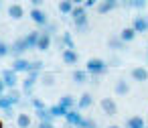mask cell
<instances>
[{"mask_svg": "<svg viewBox=\"0 0 148 128\" xmlns=\"http://www.w3.org/2000/svg\"><path fill=\"white\" fill-rule=\"evenodd\" d=\"M39 128H57L53 122H39Z\"/></svg>", "mask_w": 148, "mask_h": 128, "instance_id": "39", "label": "cell"}, {"mask_svg": "<svg viewBox=\"0 0 148 128\" xmlns=\"http://www.w3.org/2000/svg\"><path fill=\"white\" fill-rule=\"evenodd\" d=\"M8 55H10V45H6V43L0 41V59H2V57H8Z\"/></svg>", "mask_w": 148, "mask_h": 128, "instance_id": "35", "label": "cell"}, {"mask_svg": "<svg viewBox=\"0 0 148 128\" xmlns=\"http://www.w3.org/2000/svg\"><path fill=\"white\" fill-rule=\"evenodd\" d=\"M71 2H73V4L77 6V4H83V2H85V0H71Z\"/></svg>", "mask_w": 148, "mask_h": 128, "instance_id": "41", "label": "cell"}, {"mask_svg": "<svg viewBox=\"0 0 148 128\" xmlns=\"http://www.w3.org/2000/svg\"><path fill=\"white\" fill-rule=\"evenodd\" d=\"M118 4H120V0H99L97 6H95V10L99 14H106V12H112Z\"/></svg>", "mask_w": 148, "mask_h": 128, "instance_id": "8", "label": "cell"}, {"mask_svg": "<svg viewBox=\"0 0 148 128\" xmlns=\"http://www.w3.org/2000/svg\"><path fill=\"white\" fill-rule=\"evenodd\" d=\"M51 43H53V35H51V33H47V31L43 29V31H41V35H39V43H37V49H39V51H49Z\"/></svg>", "mask_w": 148, "mask_h": 128, "instance_id": "6", "label": "cell"}, {"mask_svg": "<svg viewBox=\"0 0 148 128\" xmlns=\"http://www.w3.org/2000/svg\"><path fill=\"white\" fill-rule=\"evenodd\" d=\"M8 98H10V102L16 106V104H21V98H23V94H21L16 87H10V94H8Z\"/></svg>", "mask_w": 148, "mask_h": 128, "instance_id": "32", "label": "cell"}, {"mask_svg": "<svg viewBox=\"0 0 148 128\" xmlns=\"http://www.w3.org/2000/svg\"><path fill=\"white\" fill-rule=\"evenodd\" d=\"M85 71H87L91 77H101V75L108 73V63H106L103 59L93 57V59H89V61L85 63Z\"/></svg>", "mask_w": 148, "mask_h": 128, "instance_id": "1", "label": "cell"}, {"mask_svg": "<svg viewBox=\"0 0 148 128\" xmlns=\"http://www.w3.org/2000/svg\"><path fill=\"white\" fill-rule=\"evenodd\" d=\"M31 71L33 73H43V61H31Z\"/></svg>", "mask_w": 148, "mask_h": 128, "instance_id": "34", "label": "cell"}, {"mask_svg": "<svg viewBox=\"0 0 148 128\" xmlns=\"http://www.w3.org/2000/svg\"><path fill=\"white\" fill-rule=\"evenodd\" d=\"M16 124H18V128H31V116L29 114H18Z\"/></svg>", "mask_w": 148, "mask_h": 128, "instance_id": "29", "label": "cell"}, {"mask_svg": "<svg viewBox=\"0 0 148 128\" xmlns=\"http://www.w3.org/2000/svg\"><path fill=\"white\" fill-rule=\"evenodd\" d=\"M126 6H130V8H144L146 4H148V0H126V2H124Z\"/></svg>", "mask_w": 148, "mask_h": 128, "instance_id": "30", "label": "cell"}, {"mask_svg": "<svg viewBox=\"0 0 148 128\" xmlns=\"http://www.w3.org/2000/svg\"><path fill=\"white\" fill-rule=\"evenodd\" d=\"M73 25H75V31H79V33H85V31L89 29V19H87V17L75 19V21H73Z\"/></svg>", "mask_w": 148, "mask_h": 128, "instance_id": "22", "label": "cell"}, {"mask_svg": "<svg viewBox=\"0 0 148 128\" xmlns=\"http://www.w3.org/2000/svg\"><path fill=\"white\" fill-rule=\"evenodd\" d=\"M97 2H99V0H85L83 6H85V8H95V6H97Z\"/></svg>", "mask_w": 148, "mask_h": 128, "instance_id": "37", "label": "cell"}, {"mask_svg": "<svg viewBox=\"0 0 148 128\" xmlns=\"http://www.w3.org/2000/svg\"><path fill=\"white\" fill-rule=\"evenodd\" d=\"M120 2H126V0H120Z\"/></svg>", "mask_w": 148, "mask_h": 128, "instance_id": "45", "label": "cell"}, {"mask_svg": "<svg viewBox=\"0 0 148 128\" xmlns=\"http://www.w3.org/2000/svg\"><path fill=\"white\" fill-rule=\"evenodd\" d=\"M0 110H4L8 116L14 112V104L10 102V98H8V96H0Z\"/></svg>", "mask_w": 148, "mask_h": 128, "instance_id": "20", "label": "cell"}, {"mask_svg": "<svg viewBox=\"0 0 148 128\" xmlns=\"http://www.w3.org/2000/svg\"><path fill=\"white\" fill-rule=\"evenodd\" d=\"M35 114H37V118H39L41 122H53V120H55V118H53V114L49 112V108H43V110H37Z\"/></svg>", "mask_w": 148, "mask_h": 128, "instance_id": "27", "label": "cell"}, {"mask_svg": "<svg viewBox=\"0 0 148 128\" xmlns=\"http://www.w3.org/2000/svg\"><path fill=\"white\" fill-rule=\"evenodd\" d=\"M41 81H43V85H47V87H51L53 83H55V73H41Z\"/></svg>", "mask_w": 148, "mask_h": 128, "instance_id": "31", "label": "cell"}, {"mask_svg": "<svg viewBox=\"0 0 148 128\" xmlns=\"http://www.w3.org/2000/svg\"><path fill=\"white\" fill-rule=\"evenodd\" d=\"M61 57H63V63L65 65H77L79 63V55H77L75 49H63Z\"/></svg>", "mask_w": 148, "mask_h": 128, "instance_id": "11", "label": "cell"}, {"mask_svg": "<svg viewBox=\"0 0 148 128\" xmlns=\"http://www.w3.org/2000/svg\"><path fill=\"white\" fill-rule=\"evenodd\" d=\"M0 77L4 79V83H6V87L10 89V87H16V83H18V73L10 67V69H4L2 73H0Z\"/></svg>", "mask_w": 148, "mask_h": 128, "instance_id": "3", "label": "cell"}, {"mask_svg": "<svg viewBox=\"0 0 148 128\" xmlns=\"http://www.w3.org/2000/svg\"><path fill=\"white\" fill-rule=\"evenodd\" d=\"M29 14H31V21H33L37 27H43V29H45V27L49 25V17H47V12H45L43 8H31Z\"/></svg>", "mask_w": 148, "mask_h": 128, "instance_id": "2", "label": "cell"}, {"mask_svg": "<svg viewBox=\"0 0 148 128\" xmlns=\"http://www.w3.org/2000/svg\"><path fill=\"white\" fill-rule=\"evenodd\" d=\"M49 112L53 114V118H65L69 110H67V108H63L61 104H55V106H51V108H49Z\"/></svg>", "mask_w": 148, "mask_h": 128, "instance_id": "26", "label": "cell"}, {"mask_svg": "<svg viewBox=\"0 0 148 128\" xmlns=\"http://www.w3.org/2000/svg\"><path fill=\"white\" fill-rule=\"evenodd\" d=\"M93 106V98H91V94L89 92H85V94H81L79 98H77V110H89Z\"/></svg>", "mask_w": 148, "mask_h": 128, "instance_id": "12", "label": "cell"}, {"mask_svg": "<svg viewBox=\"0 0 148 128\" xmlns=\"http://www.w3.org/2000/svg\"><path fill=\"white\" fill-rule=\"evenodd\" d=\"M39 35H41V31H31V33H27V37H25V43H27V47H29V49H37Z\"/></svg>", "mask_w": 148, "mask_h": 128, "instance_id": "17", "label": "cell"}, {"mask_svg": "<svg viewBox=\"0 0 148 128\" xmlns=\"http://www.w3.org/2000/svg\"><path fill=\"white\" fill-rule=\"evenodd\" d=\"M108 47H110V49H116V51H122V49L126 47V43H124V41L120 39V35H118V37H110V39H108Z\"/></svg>", "mask_w": 148, "mask_h": 128, "instance_id": "23", "label": "cell"}, {"mask_svg": "<svg viewBox=\"0 0 148 128\" xmlns=\"http://www.w3.org/2000/svg\"><path fill=\"white\" fill-rule=\"evenodd\" d=\"M99 106H101V110H103L108 116H116V114H118V106H116L114 98H101Z\"/></svg>", "mask_w": 148, "mask_h": 128, "instance_id": "9", "label": "cell"}, {"mask_svg": "<svg viewBox=\"0 0 148 128\" xmlns=\"http://www.w3.org/2000/svg\"><path fill=\"white\" fill-rule=\"evenodd\" d=\"M0 6H2V0H0Z\"/></svg>", "mask_w": 148, "mask_h": 128, "instance_id": "44", "label": "cell"}, {"mask_svg": "<svg viewBox=\"0 0 148 128\" xmlns=\"http://www.w3.org/2000/svg\"><path fill=\"white\" fill-rule=\"evenodd\" d=\"M31 4H33V8H43L45 0H31Z\"/></svg>", "mask_w": 148, "mask_h": 128, "instance_id": "38", "label": "cell"}, {"mask_svg": "<svg viewBox=\"0 0 148 128\" xmlns=\"http://www.w3.org/2000/svg\"><path fill=\"white\" fill-rule=\"evenodd\" d=\"M71 77H73V81H75V83H85V81L89 79V73H87L85 69H75Z\"/></svg>", "mask_w": 148, "mask_h": 128, "instance_id": "24", "label": "cell"}, {"mask_svg": "<svg viewBox=\"0 0 148 128\" xmlns=\"http://www.w3.org/2000/svg\"><path fill=\"white\" fill-rule=\"evenodd\" d=\"M130 75H132V79L134 81H148V69L146 67H142V65H138V67H134L132 71H130Z\"/></svg>", "mask_w": 148, "mask_h": 128, "instance_id": "13", "label": "cell"}, {"mask_svg": "<svg viewBox=\"0 0 148 128\" xmlns=\"http://www.w3.org/2000/svg\"><path fill=\"white\" fill-rule=\"evenodd\" d=\"M77 128H97V124H95V120H91V118H83Z\"/></svg>", "mask_w": 148, "mask_h": 128, "instance_id": "33", "label": "cell"}, {"mask_svg": "<svg viewBox=\"0 0 148 128\" xmlns=\"http://www.w3.org/2000/svg\"><path fill=\"white\" fill-rule=\"evenodd\" d=\"M0 128H4V122H2V120H0Z\"/></svg>", "mask_w": 148, "mask_h": 128, "instance_id": "43", "label": "cell"}, {"mask_svg": "<svg viewBox=\"0 0 148 128\" xmlns=\"http://www.w3.org/2000/svg\"><path fill=\"white\" fill-rule=\"evenodd\" d=\"M41 77V73H27V77H25V81H23V92L27 94V96H31L33 94V87H35V83H37V79Z\"/></svg>", "mask_w": 148, "mask_h": 128, "instance_id": "5", "label": "cell"}, {"mask_svg": "<svg viewBox=\"0 0 148 128\" xmlns=\"http://www.w3.org/2000/svg\"><path fill=\"white\" fill-rule=\"evenodd\" d=\"M132 29L136 31V33H148V19L146 17H136L134 19V23H132Z\"/></svg>", "mask_w": 148, "mask_h": 128, "instance_id": "14", "label": "cell"}, {"mask_svg": "<svg viewBox=\"0 0 148 128\" xmlns=\"http://www.w3.org/2000/svg\"><path fill=\"white\" fill-rule=\"evenodd\" d=\"M85 116L81 114V110H77V108H73V110H69L67 112V116H65V120H67V124H71V126H79L81 124V120H83Z\"/></svg>", "mask_w": 148, "mask_h": 128, "instance_id": "10", "label": "cell"}, {"mask_svg": "<svg viewBox=\"0 0 148 128\" xmlns=\"http://www.w3.org/2000/svg\"><path fill=\"white\" fill-rule=\"evenodd\" d=\"M136 35H138V33H136L132 27H126V29L120 31V39H122L124 43H132V41L136 39Z\"/></svg>", "mask_w": 148, "mask_h": 128, "instance_id": "18", "label": "cell"}, {"mask_svg": "<svg viewBox=\"0 0 148 128\" xmlns=\"http://www.w3.org/2000/svg\"><path fill=\"white\" fill-rule=\"evenodd\" d=\"M59 104L63 106V108H67V110H73V108H77V100L73 98V96H63L61 100H59Z\"/></svg>", "mask_w": 148, "mask_h": 128, "instance_id": "25", "label": "cell"}, {"mask_svg": "<svg viewBox=\"0 0 148 128\" xmlns=\"http://www.w3.org/2000/svg\"><path fill=\"white\" fill-rule=\"evenodd\" d=\"M146 51H148V45H146Z\"/></svg>", "mask_w": 148, "mask_h": 128, "instance_id": "46", "label": "cell"}, {"mask_svg": "<svg viewBox=\"0 0 148 128\" xmlns=\"http://www.w3.org/2000/svg\"><path fill=\"white\" fill-rule=\"evenodd\" d=\"M144 126H146V122H144L142 116H132L126 122V128H144Z\"/></svg>", "mask_w": 148, "mask_h": 128, "instance_id": "21", "label": "cell"}, {"mask_svg": "<svg viewBox=\"0 0 148 128\" xmlns=\"http://www.w3.org/2000/svg\"><path fill=\"white\" fill-rule=\"evenodd\" d=\"M144 128H148V124H146V126H144Z\"/></svg>", "mask_w": 148, "mask_h": 128, "instance_id": "47", "label": "cell"}, {"mask_svg": "<svg viewBox=\"0 0 148 128\" xmlns=\"http://www.w3.org/2000/svg\"><path fill=\"white\" fill-rule=\"evenodd\" d=\"M59 47L61 49H75V41H73V35L69 31H65L59 39Z\"/></svg>", "mask_w": 148, "mask_h": 128, "instance_id": "15", "label": "cell"}, {"mask_svg": "<svg viewBox=\"0 0 148 128\" xmlns=\"http://www.w3.org/2000/svg\"><path fill=\"white\" fill-rule=\"evenodd\" d=\"M27 43H25V39H16L12 45H10V55L16 59V57H23L25 53H27Z\"/></svg>", "mask_w": 148, "mask_h": 128, "instance_id": "7", "label": "cell"}, {"mask_svg": "<svg viewBox=\"0 0 148 128\" xmlns=\"http://www.w3.org/2000/svg\"><path fill=\"white\" fill-rule=\"evenodd\" d=\"M8 17L14 19V21H21V19L25 17V8H23L21 4H10V6H8Z\"/></svg>", "mask_w": 148, "mask_h": 128, "instance_id": "16", "label": "cell"}, {"mask_svg": "<svg viewBox=\"0 0 148 128\" xmlns=\"http://www.w3.org/2000/svg\"><path fill=\"white\" fill-rule=\"evenodd\" d=\"M114 92H116V96H126L130 92V83L124 81V79H118L116 85H114Z\"/></svg>", "mask_w": 148, "mask_h": 128, "instance_id": "19", "label": "cell"}, {"mask_svg": "<svg viewBox=\"0 0 148 128\" xmlns=\"http://www.w3.org/2000/svg\"><path fill=\"white\" fill-rule=\"evenodd\" d=\"M4 89H6V83H4L2 77H0V96H4Z\"/></svg>", "mask_w": 148, "mask_h": 128, "instance_id": "40", "label": "cell"}, {"mask_svg": "<svg viewBox=\"0 0 148 128\" xmlns=\"http://www.w3.org/2000/svg\"><path fill=\"white\" fill-rule=\"evenodd\" d=\"M10 67H12L16 73H25V75H27V73L31 71V61H29V59H25V57H16V59L12 61V65H10Z\"/></svg>", "mask_w": 148, "mask_h": 128, "instance_id": "4", "label": "cell"}, {"mask_svg": "<svg viewBox=\"0 0 148 128\" xmlns=\"http://www.w3.org/2000/svg\"><path fill=\"white\" fill-rule=\"evenodd\" d=\"M108 128H120V126H116V124H112V126H108Z\"/></svg>", "mask_w": 148, "mask_h": 128, "instance_id": "42", "label": "cell"}, {"mask_svg": "<svg viewBox=\"0 0 148 128\" xmlns=\"http://www.w3.org/2000/svg\"><path fill=\"white\" fill-rule=\"evenodd\" d=\"M73 2H71V0H61V2H59V12L61 14H71V10H73Z\"/></svg>", "mask_w": 148, "mask_h": 128, "instance_id": "28", "label": "cell"}, {"mask_svg": "<svg viewBox=\"0 0 148 128\" xmlns=\"http://www.w3.org/2000/svg\"><path fill=\"white\" fill-rule=\"evenodd\" d=\"M31 102H33V106H35V110H43V108H47V106H45V102H43L41 98H33Z\"/></svg>", "mask_w": 148, "mask_h": 128, "instance_id": "36", "label": "cell"}]
</instances>
